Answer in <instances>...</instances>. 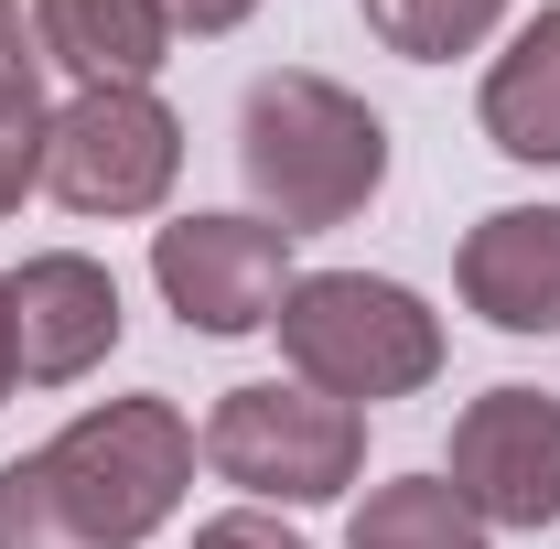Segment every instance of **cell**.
Masks as SVG:
<instances>
[{
	"instance_id": "8992f818",
	"label": "cell",
	"mask_w": 560,
	"mask_h": 549,
	"mask_svg": "<svg viewBox=\"0 0 560 549\" xmlns=\"http://www.w3.org/2000/svg\"><path fill=\"white\" fill-rule=\"evenodd\" d=\"M151 280L184 313V335H259L291 302V237L270 215H173L151 237Z\"/></svg>"
},
{
	"instance_id": "7a4b0ae2",
	"label": "cell",
	"mask_w": 560,
	"mask_h": 549,
	"mask_svg": "<svg viewBox=\"0 0 560 549\" xmlns=\"http://www.w3.org/2000/svg\"><path fill=\"white\" fill-rule=\"evenodd\" d=\"M280 355H291L302 388L366 410V399H410V388L442 377V324L399 280L313 270V280H291V302H280Z\"/></svg>"
},
{
	"instance_id": "8fae6325",
	"label": "cell",
	"mask_w": 560,
	"mask_h": 549,
	"mask_svg": "<svg viewBox=\"0 0 560 549\" xmlns=\"http://www.w3.org/2000/svg\"><path fill=\"white\" fill-rule=\"evenodd\" d=\"M486 140L506 162H560V0L486 66Z\"/></svg>"
},
{
	"instance_id": "9a60e30c",
	"label": "cell",
	"mask_w": 560,
	"mask_h": 549,
	"mask_svg": "<svg viewBox=\"0 0 560 549\" xmlns=\"http://www.w3.org/2000/svg\"><path fill=\"white\" fill-rule=\"evenodd\" d=\"M0 108H44V33L22 22V0H0Z\"/></svg>"
},
{
	"instance_id": "277c9868",
	"label": "cell",
	"mask_w": 560,
	"mask_h": 549,
	"mask_svg": "<svg viewBox=\"0 0 560 549\" xmlns=\"http://www.w3.org/2000/svg\"><path fill=\"white\" fill-rule=\"evenodd\" d=\"M206 464L237 495H270V506H335L355 484V464H366V410H346V399H324V388H280V377H259V388H226L206 420Z\"/></svg>"
},
{
	"instance_id": "4fadbf2b",
	"label": "cell",
	"mask_w": 560,
	"mask_h": 549,
	"mask_svg": "<svg viewBox=\"0 0 560 549\" xmlns=\"http://www.w3.org/2000/svg\"><path fill=\"white\" fill-rule=\"evenodd\" d=\"M495 22H506V0H366V33H377L388 55H410V66L475 55Z\"/></svg>"
},
{
	"instance_id": "30bf717a",
	"label": "cell",
	"mask_w": 560,
	"mask_h": 549,
	"mask_svg": "<svg viewBox=\"0 0 560 549\" xmlns=\"http://www.w3.org/2000/svg\"><path fill=\"white\" fill-rule=\"evenodd\" d=\"M44 66H66L75 86H151L173 55L162 0H33Z\"/></svg>"
},
{
	"instance_id": "d6986e66",
	"label": "cell",
	"mask_w": 560,
	"mask_h": 549,
	"mask_svg": "<svg viewBox=\"0 0 560 549\" xmlns=\"http://www.w3.org/2000/svg\"><path fill=\"white\" fill-rule=\"evenodd\" d=\"M0 399H11V313H0Z\"/></svg>"
},
{
	"instance_id": "9c48e42d",
	"label": "cell",
	"mask_w": 560,
	"mask_h": 549,
	"mask_svg": "<svg viewBox=\"0 0 560 549\" xmlns=\"http://www.w3.org/2000/svg\"><path fill=\"white\" fill-rule=\"evenodd\" d=\"M453 280L495 335H560V206H495L464 237Z\"/></svg>"
},
{
	"instance_id": "52a82bcc",
	"label": "cell",
	"mask_w": 560,
	"mask_h": 549,
	"mask_svg": "<svg viewBox=\"0 0 560 549\" xmlns=\"http://www.w3.org/2000/svg\"><path fill=\"white\" fill-rule=\"evenodd\" d=\"M453 495L486 528H550L560 517V399L550 388H486L453 420Z\"/></svg>"
},
{
	"instance_id": "7c38bea8",
	"label": "cell",
	"mask_w": 560,
	"mask_h": 549,
	"mask_svg": "<svg viewBox=\"0 0 560 549\" xmlns=\"http://www.w3.org/2000/svg\"><path fill=\"white\" fill-rule=\"evenodd\" d=\"M346 549H486V517L453 495V475H399L355 506Z\"/></svg>"
},
{
	"instance_id": "e0dca14e",
	"label": "cell",
	"mask_w": 560,
	"mask_h": 549,
	"mask_svg": "<svg viewBox=\"0 0 560 549\" xmlns=\"http://www.w3.org/2000/svg\"><path fill=\"white\" fill-rule=\"evenodd\" d=\"M195 549H302L280 517H259V506H226V517H206L195 528Z\"/></svg>"
},
{
	"instance_id": "ac0fdd59",
	"label": "cell",
	"mask_w": 560,
	"mask_h": 549,
	"mask_svg": "<svg viewBox=\"0 0 560 549\" xmlns=\"http://www.w3.org/2000/svg\"><path fill=\"white\" fill-rule=\"evenodd\" d=\"M248 11H259V0H162V22H173V33H237Z\"/></svg>"
},
{
	"instance_id": "ba28073f",
	"label": "cell",
	"mask_w": 560,
	"mask_h": 549,
	"mask_svg": "<svg viewBox=\"0 0 560 549\" xmlns=\"http://www.w3.org/2000/svg\"><path fill=\"white\" fill-rule=\"evenodd\" d=\"M0 313H11V377L22 388H75L119 344V280L75 248H44L0 280Z\"/></svg>"
},
{
	"instance_id": "5bb4252c",
	"label": "cell",
	"mask_w": 560,
	"mask_h": 549,
	"mask_svg": "<svg viewBox=\"0 0 560 549\" xmlns=\"http://www.w3.org/2000/svg\"><path fill=\"white\" fill-rule=\"evenodd\" d=\"M0 549H97L86 528H75V506L55 495V475H44V453L0 464Z\"/></svg>"
},
{
	"instance_id": "2e32d148",
	"label": "cell",
	"mask_w": 560,
	"mask_h": 549,
	"mask_svg": "<svg viewBox=\"0 0 560 549\" xmlns=\"http://www.w3.org/2000/svg\"><path fill=\"white\" fill-rule=\"evenodd\" d=\"M44 184V108H0V215Z\"/></svg>"
},
{
	"instance_id": "3957f363",
	"label": "cell",
	"mask_w": 560,
	"mask_h": 549,
	"mask_svg": "<svg viewBox=\"0 0 560 549\" xmlns=\"http://www.w3.org/2000/svg\"><path fill=\"white\" fill-rule=\"evenodd\" d=\"M44 475L97 549H140L151 528H173V506L195 484V431L173 399H108L44 442Z\"/></svg>"
},
{
	"instance_id": "5b68a950",
	"label": "cell",
	"mask_w": 560,
	"mask_h": 549,
	"mask_svg": "<svg viewBox=\"0 0 560 549\" xmlns=\"http://www.w3.org/2000/svg\"><path fill=\"white\" fill-rule=\"evenodd\" d=\"M184 173V119L151 86H75L44 119V184L66 215H151Z\"/></svg>"
},
{
	"instance_id": "6da1fadb",
	"label": "cell",
	"mask_w": 560,
	"mask_h": 549,
	"mask_svg": "<svg viewBox=\"0 0 560 549\" xmlns=\"http://www.w3.org/2000/svg\"><path fill=\"white\" fill-rule=\"evenodd\" d=\"M237 162H248V195L270 206L280 237H313V226L366 215V195L388 184V130H377V108L346 97L335 75L280 66L237 108Z\"/></svg>"
}]
</instances>
